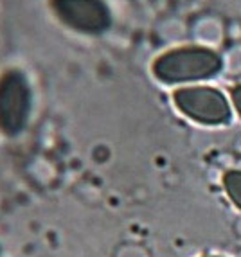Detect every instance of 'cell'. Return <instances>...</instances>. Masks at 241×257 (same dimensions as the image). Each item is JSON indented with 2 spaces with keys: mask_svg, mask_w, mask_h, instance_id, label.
<instances>
[{
  "mask_svg": "<svg viewBox=\"0 0 241 257\" xmlns=\"http://www.w3.org/2000/svg\"><path fill=\"white\" fill-rule=\"evenodd\" d=\"M221 58L203 47L175 49L159 56L153 63V74L162 83H187L207 79L220 72Z\"/></svg>",
  "mask_w": 241,
  "mask_h": 257,
  "instance_id": "obj_1",
  "label": "cell"
},
{
  "mask_svg": "<svg viewBox=\"0 0 241 257\" xmlns=\"http://www.w3.org/2000/svg\"><path fill=\"white\" fill-rule=\"evenodd\" d=\"M33 108V92L26 74L11 69L0 76V132L17 137L26 130Z\"/></svg>",
  "mask_w": 241,
  "mask_h": 257,
  "instance_id": "obj_2",
  "label": "cell"
},
{
  "mask_svg": "<svg viewBox=\"0 0 241 257\" xmlns=\"http://www.w3.org/2000/svg\"><path fill=\"white\" fill-rule=\"evenodd\" d=\"M175 106L185 117L202 124H223L230 119V106L225 95L211 86H185L173 94Z\"/></svg>",
  "mask_w": 241,
  "mask_h": 257,
  "instance_id": "obj_3",
  "label": "cell"
},
{
  "mask_svg": "<svg viewBox=\"0 0 241 257\" xmlns=\"http://www.w3.org/2000/svg\"><path fill=\"white\" fill-rule=\"evenodd\" d=\"M60 22L85 35H101L110 27V9L103 0H51Z\"/></svg>",
  "mask_w": 241,
  "mask_h": 257,
  "instance_id": "obj_4",
  "label": "cell"
},
{
  "mask_svg": "<svg viewBox=\"0 0 241 257\" xmlns=\"http://www.w3.org/2000/svg\"><path fill=\"white\" fill-rule=\"evenodd\" d=\"M223 189L228 200L241 210V171L232 169L223 175Z\"/></svg>",
  "mask_w": 241,
  "mask_h": 257,
  "instance_id": "obj_5",
  "label": "cell"
},
{
  "mask_svg": "<svg viewBox=\"0 0 241 257\" xmlns=\"http://www.w3.org/2000/svg\"><path fill=\"white\" fill-rule=\"evenodd\" d=\"M232 103H234V106H236V110L239 111V115H241V85H237V86H234L232 88Z\"/></svg>",
  "mask_w": 241,
  "mask_h": 257,
  "instance_id": "obj_6",
  "label": "cell"
},
{
  "mask_svg": "<svg viewBox=\"0 0 241 257\" xmlns=\"http://www.w3.org/2000/svg\"><path fill=\"white\" fill-rule=\"evenodd\" d=\"M212 257H218V255H212Z\"/></svg>",
  "mask_w": 241,
  "mask_h": 257,
  "instance_id": "obj_7",
  "label": "cell"
},
{
  "mask_svg": "<svg viewBox=\"0 0 241 257\" xmlns=\"http://www.w3.org/2000/svg\"><path fill=\"white\" fill-rule=\"evenodd\" d=\"M0 252H2V248H0Z\"/></svg>",
  "mask_w": 241,
  "mask_h": 257,
  "instance_id": "obj_8",
  "label": "cell"
}]
</instances>
